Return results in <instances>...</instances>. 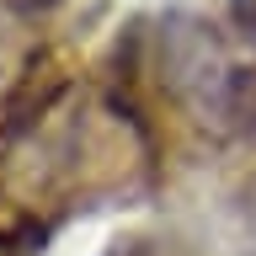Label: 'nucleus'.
<instances>
[{"label": "nucleus", "mask_w": 256, "mask_h": 256, "mask_svg": "<svg viewBox=\"0 0 256 256\" xmlns=\"http://www.w3.org/2000/svg\"><path fill=\"white\" fill-rule=\"evenodd\" d=\"M230 16H235V27L246 38H256V0H230Z\"/></svg>", "instance_id": "f257e3e1"}, {"label": "nucleus", "mask_w": 256, "mask_h": 256, "mask_svg": "<svg viewBox=\"0 0 256 256\" xmlns=\"http://www.w3.org/2000/svg\"><path fill=\"white\" fill-rule=\"evenodd\" d=\"M11 11H22V16H43V11H54L59 0H6Z\"/></svg>", "instance_id": "f03ea898"}]
</instances>
